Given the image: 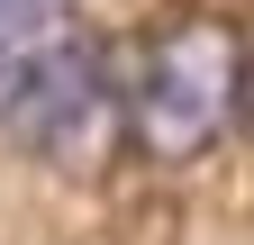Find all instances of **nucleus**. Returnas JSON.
Here are the masks:
<instances>
[{
	"mask_svg": "<svg viewBox=\"0 0 254 245\" xmlns=\"http://www.w3.org/2000/svg\"><path fill=\"white\" fill-rule=\"evenodd\" d=\"M0 136L64 173H91L127 136V91L91 27L55 18V9L0 27Z\"/></svg>",
	"mask_w": 254,
	"mask_h": 245,
	"instance_id": "f257e3e1",
	"label": "nucleus"
},
{
	"mask_svg": "<svg viewBox=\"0 0 254 245\" xmlns=\"http://www.w3.org/2000/svg\"><path fill=\"white\" fill-rule=\"evenodd\" d=\"M236 27L227 18H182L145 46L127 82V136L145 164H200L236 127Z\"/></svg>",
	"mask_w": 254,
	"mask_h": 245,
	"instance_id": "f03ea898",
	"label": "nucleus"
},
{
	"mask_svg": "<svg viewBox=\"0 0 254 245\" xmlns=\"http://www.w3.org/2000/svg\"><path fill=\"white\" fill-rule=\"evenodd\" d=\"M236 118L254 127V46H236Z\"/></svg>",
	"mask_w": 254,
	"mask_h": 245,
	"instance_id": "7ed1b4c3",
	"label": "nucleus"
},
{
	"mask_svg": "<svg viewBox=\"0 0 254 245\" xmlns=\"http://www.w3.org/2000/svg\"><path fill=\"white\" fill-rule=\"evenodd\" d=\"M37 9H55V0H0V27H9V18H37Z\"/></svg>",
	"mask_w": 254,
	"mask_h": 245,
	"instance_id": "20e7f679",
	"label": "nucleus"
}]
</instances>
